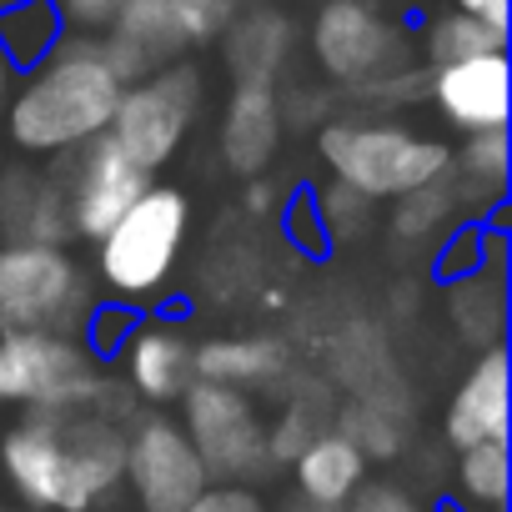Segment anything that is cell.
I'll use <instances>...</instances> for the list:
<instances>
[{
	"label": "cell",
	"mask_w": 512,
	"mask_h": 512,
	"mask_svg": "<svg viewBox=\"0 0 512 512\" xmlns=\"http://www.w3.org/2000/svg\"><path fill=\"white\" fill-rule=\"evenodd\" d=\"M56 11H61V21L76 26V31H106L111 16L121 11V0H56Z\"/></svg>",
	"instance_id": "obj_31"
},
{
	"label": "cell",
	"mask_w": 512,
	"mask_h": 512,
	"mask_svg": "<svg viewBox=\"0 0 512 512\" xmlns=\"http://www.w3.org/2000/svg\"><path fill=\"white\" fill-rule=\"evenodd\" d=\"M176 402H181L176 422L186 427V437H191L196 457L206 462L211 482H256L262 472H272L267 417L246 387L191 377V387Z\"/></svg>",
	"instance_id": "obj_8"
},
{
	"label": "cell",
	"mask_w": 512,
	"mask_h": 512,
	"mask_svg": "<svg viewBox=\"0 0 512 512\" xmlns=\"http://www.w3.org/2000/svg\"><path fill=\"white\" fill-rule=\"evenodd\" d=\"M116 357L126 367L131 397L136 402H151V407L176 402L191 387V377H196V347L171 322H136Z\"/></svg>",
	"instance_id": "obj_14"
},
{
	"label": "cell",
	"mask_w": 512,
	"mask_h": 512,
	"mask_svg": "<svg viewBox=\"0 0 512 512\" xmlns=\"http://www.w3.org/2000/svg\"><path fill=\"white\" fill-rule=\"evenodd\" d=\"M292 487H297V497H307V502H322V507H342L352 492H357V482L367 477V452L347 437V432H337V427H322L292 462Z\"/></svg>",
	"instance_id": "obj_17"
},
{
	"label": "cell",
	"mask_w": 512,
	"mask_h": 512,
	"mask_svg": "<svg viewBox=\"0 0 512 512\" xmlns=\"http://www.w3.org/2000/svg\"><path fill=\"white\" fill-rule=\"evenodd\" d=\"M457 512H507V437L457 447Z\"/></svg>",
	"instance_id": "obj_23"
},
{
	"label": "cell",
	"mask_w": 512,
	"mask_h": 512,
	"mask_svg": "<svg viewBox=\"0 0 512 512\" xmlns=\"http://www.w3.org/2000/svg\"><path fill=\"white\" fill-rule=\"evenodd\" d=\"M191 231V201L176 186H146L96 241V272L106 282V292H116L121 302H146L156 297Z\"/></svg>",
	"instance_id": "obj_5"
},
{
	"label": "cell",
	"mask_w": 512,
	"mask_h": 512,
	"mask_svg": "<svg viewBox=\"0 0 512 512\" xmlns=\"http://www.w3.org/2000/svg\"><path fill=\"white\" fill-rule=\"evenodd\" d=\"M452 11H467V16L487 21L492 31H507V0H452Z\"/></svg>",
	"instance_id": "obj_33"
},
{
	"label": "cell",
	"mask_w": 512,
	"mask_h": 512,
	"mask_svg": "<svg viewBox=\"0 0 512 512\" xmlns=\"http://www.w3.org/2000/svg\"><path fill=\"white\" fill-rule=\"evenodd\" d=\"M216 41L236 86H277L297 51V21L282 6H241Z\"/></svg>",
	"instance_id": "obj_15"
},
{
	"label": "cell",
	"mask_w": 512,
	"mask_h": 512,
	"mask_svg": "<svg viewBox=\"0 0 512 512\" xmlns=\"http://www.w3.org/2000/svg\"><path fill=\"white\" fill-rule=\"evenodd\" d=\"M126 422L96 407H26L0 427V487L26 512H101L121 492Z\"/></svg>",
	"instance_id": "obj_1"
},
{
	"label": "cell",
	"mask_w": 512,
	"mask_h": 512,
	"mask_svg": "<svg viewBox=\"0 0 512 512\" xmlns=\"http://www.w3.org/2000/svg\"><path fill=\"white\" fill-rule=\"evenodd\" d=\"M477 267H482V226L472 221L467 231H457L452 251L442 256V272L447 277H462V272H477Z\"/></svg>",
	"instance_id": "obj_32"
},
{
	"label": "cell",
	"mask_w": 512,
	"mask_h": 512,
	"mask_svg": "<svg viewBox=\"0 0 512 512\" xmlns=\"http://www.w3.org/2000/svg\"><path fill=\"white\" fill-rule=\"evenodd\" d=\"M0 231L11 241H56L61 246L71 236L61 181L36 176V171H6L0 176Z\"/></svg>",
	"instance_id": "obj_18"
},
{
	"label": "cell",
	"mask_w": 512,
	"mask_h": 512,
	"mask_svg": "<svg viewBox=\"0 0 512 512\" xmlns=\"http://www.w3.org/2000/svg\"><path fill=\"white\" fill-rule=\"evenodd\" d=\"M96 292L76 256L56 241H6L0 246V327H41L81 337Z\"/></svg>",
	"instance_id": "obj_6"
},
{
	"label": "cell",
	"mask_w": 512,
	"mask_h": 512,
	"mask_svg": "<svg viewBox=\"0 0 512 512\" xmlns=\"http://www.w3.org/2000/svg\"><path fill=\"white\" fill-rule=\"evenodd\" d=\"M292 367V347L282 337H211L196 347V377L206 382H226V387H267L282 382Z\"/></svg>",
	"instance_id": "obj_19"
},
{
	"label": "cell",
	"mask_w": 512,
	"mask_h": 512,
	"mask_svg": "<svg viewBox=\"0 0 512 512\" xmlns=\"http://www.w3.org/2000/svg\"><path fill=\"white\" fill-rule=\"evenodd\" d=\"M61 196H66V216H71V236L101 241L106 226L151 186V171H141L116 141L111 131L91 136L86 146H76L71 166L56 171Z\"/></svg>",
	"instance_id": "obj_11"
},
{
	"label": "cell",
	"mask_w": 512,
	"mask_h": 512,
	"mask_svg": "<svg viewBox=\"0 0 512 512\" xmlns=\"http://www.w3.org/2000/svg\"><path fill=\"white\" fill-rule=\"evenodd\" d=\"M342 512H437L422 492H412L402 477H362L357 492L342 502Z\"/></svg>",
	"instance_id": "obj_28"
},
{
	"label": "cell",
	"mask_w": 512,
	"mask_h": 512,
	"mask_svg": "<svg viewBox=\"0 0 512 512\" xmlns=\"http://www.w3.org/2000/svg\"><path fill=\"white\" fill-rule=\"evenodd\" d=\"M282 136H287V116H282L277 86H231L221 106V131H216V151L231 176L256 181L277 161Z\"/></svg>",
	"instance_id": "obj_13"
},
{
	"label": "cell",
	"mask_w": 512,
	"mask_h": 512,
	"mask_svg": "<svg viewBox=\"0 0 512 512\" xmlns=\"http://www.w3.org/2000/svg\"><path fill=\"white\" fill-rule=\"evenodd\" d=\"M181 512H272V502L251 482H206Z\"/></svg>",
	"instance_id": "obj_30"
},
{
	"label": "cell",
	"mask_w": 512,
	"mask_h": 512,
	"mask_svg": "<svg viewBox=\"0 0 512 512\" xmlns=\"http://www.w3.org/2000/svg\"><path fill=\"white\" fill-rule=\"evenodd\" d=\"M507 51H487V56H467V61H447L427 71V96L442 111L447 126L457 131H487V126H507Z\"/></svg>",
	"instance_id": "obj_12"
},
{
	"label": "cell",
	"mask_w": 512,
	"mask_h": 512,
	"mask_svg": "<svg viewBox=\"0 0 512 512\" xmlns=\"http://www.w3.org/2000/svg\"><path fill=\"white\" fill-rule=\"evenodd\" d=\"M196 111H201V71L186 61H166L161 71L121 86V101L106 131L141 171L156 176L161 166L176 161Z\"/></svg>",
	"instance_id": "obj_9"
},
{
	"label": "cell",
	"mask_w": 512,
	"mask_h": 512,
	"mask_svg": "<svg viewBox=\"0 0 512 512\" xmlns=\"http://www.w3.org/2000/svg\"><path fill=\"white\" fill-rule=\"evenodd\" d=\"M11 76H16V66L6 61V51H0V101H6V91H11Z\"/></svg>",
	"instance_id": "obj_34"
},
{
	"label": "cell",
	"mask_w": 512,
	"mask_h": 512,
	"mask_svg": "<svg viewBox=\"0 0 512 512\" xmlns=\"http://www.w3.org/2000/svg\"><path fill=\"white\" fill-rule=\"evenodd\" d=\"M457 211H467V201H462V186H457V176H452V166H447L437 181L392 196V231L407 236V241H422V236L442 231Z\"/></svg>",
	"instance_id": "obj_24"
},
{
	"label": "cell",
	"mask_w": 512,
	"mask_h": 512,
	"mask_svg": "<svg viewBox=\"0 0 512 512\" xmlns=\"http://www.w3.org/2000/svg\"><path fill=\"white\" fill-rule=\"evenodd\" d=\"M211 482L206 462L196 457L186 427L166 412H136L126 422V472L121 487L131 492L136 512H181Z\"/></svg>",
	"instance_id": "obj_10"
},
{
	"label": "cell",
	"mask_w": 512,
	"mask_h": 512,
	"mask_svg": "<svg viewBox=\"0 0 512 512\" xmlns=\"http://www.w3.org/2000/svg\"><path fill=\"white\" fill-rule=\"evenodd\" d=\"M447 317H452V332L467 342V347H497L502 342V327H507V287L497 272L477 267V272H462L452 277L447 287Z\"/></svg>",
	"instance_id": "obj_20"
},
{
	"label": "cell",
	"mask_w": 512,
	"mask_h": 512,
	"mask_svg": "<svg viewBox=\"0 0 512 512\" xmlns=\"http://www.w3.org/2000/svg\"><path fill=\"white\" fill-rule=\"evenodd\" d=\"M372 211H377V201L362 196V191H352V186H342V181H332V186L317 196L322 236H337V241H357V236L372 226Z\"/></svg>",
	"instance_id": "obj_27"
},
{
	"label": "cell",
	"mask_w": 512,
	"mask_h": 512,
	"mask_svg": "<svg viewBox=\"0 0 512 512\" xmlns=\"http://www.w3.org/2000/svg\"><path fill=\"white\" fill-rule=\"evenodd\" d=\"M101 357L66 332L0 327V402L6 407H91L101 392Z\"/></svg>",
	"instance_id": "obj_7"
},
{
	"label": "cell",
	"mask_w": 512,
	"mask_h": 512,
	"mask_svg": "<svg viewBox=\"0 0 512 512\" xmlns=\"http://www.w3.org/2000/svg\"><path fill=\"white\" fill-rule=\"evenodd\" d=\"M61 36H66V21L56 11V0H6L0 6V51H6L16 71L41 66Z\"/></svg>",
	"instance_id": "obj_21"
},
{
	"label": "cell",
	"mask_w": 512,
	"mask_h": 512,
	"mask_svg": "<svg viewBox=\"0 0 512 512\" xmlns=\"http://www.w3.org/2000/svg\"><path fill=\"white\" fill-rule=\"evenodd\" d=\"M332 402H327V387H307L297 397H287V407L277 412V422H267V452H272V467L277 462H292L322 427H332Z\"/></svg>",
	"instance_id": "obj_26"
},
{
	"label": "cell",
	"mask_w": 512,
	"mask_h": 512,
	"mask_svg": "<svg viewBox=\"0 0 512 512\" xmlns=\"http://www.w3.org/2000/svg\"><path fill=\"white\" fill-rule=\"evenodd\" d=\"M367 6H432V0H367Z\"/></svg>",
	"instance_id": "obj_36"
},
{
	"label": "cell",
	"mask_w": 512,
	"mask_h": 512,
	"mask_svg": "<svg viewBox=\"0 0 512 512\" xmlns=\"http://www.w3.org/2000/svg\"><path fill=\"white\" fill-rule=\"evenodd\" d=\"M317 156L332 171V181H342L372 201H392L412 186H427L452 166L447 141L422 136L402 121H352V116L322 121Z\"/></svg>",
	"instance_id": "obj_4"
},
{
	"label": "cell",
	"mask_w": 512,
	"mask_h": 512,
	"mask_svg": "<svg viewBox=\"0 0 512 512\" xmlns=\"http://www.w3.org/2000/svg\"><path fill=\"white\" fill-rule=\"evenodd\" d=\"M161 6L176 16V26H181V36L191 46H206V41H216L231 26V16L241 11V0H161Z\"/></svg>",
	"instance_id": "obj_29"
},
{
	"label": "cell",
	"mask_w": 512,
	"mask_h": 512,
	"mask_svg": "<svg viewBox=\"0 0 512 512\" xmlns=\"http://www.w3.org/2000/svg\"><path fill=\"white\" fill-rule=\"evenodd\" d=\"M487 51H507V31H492L487 21L467 16V11H447L437 21H427L417 56L427 66H447V61H467V56H487Z\"/></svg>",
	"instance_id": "obj_25"
},
{
	"label": "cell",
	"mask_w": 512,
	"mask_h": 512,
	"mask_svg": "<svg viewBox=\"0 0 512 512\" xmlns=\"http://www.w3.org/2000/svg\"><path fill=\"white\" fill-rule=\"evenodd\" d=\"M312 61L317 71L377 106L427 96V71H417V41L402 21L367 0H322L312 16Z\"/></svg>",
	"instance_id": "obj_3"
},
{
	"label": "cell",
	"mask_w": 512,
	"mask_h": 512,
	"mask_svg": "<svg viewBox=\"0 0 512 512\" xmlns=\"http://www.w3.org/2000/svg\"><path fill=\"white\" fill-rule=\"evenodd\" d=\"M251 211H267V186H251Z\"/></svg>",
	"instance_id": "obj_35"
},
{
	"label": "cell",
	"mask_w": 512,
	"mask_h": 512,
	"mask_svg": "<svg viewBox=\"0 0 512 512\" xmlns=\"http://www.w3.org/2000/svg\"><path fill=\"white\" fill-rule=\"evenodd\" d=\"M121 101V81L101 61L96 36H61L56 51L31 66L26 86L11 101V141L26 156H61L86 146L111 126V111Z\"/></svg>",
	"instance_id": "obj_2"
},
{
	"label": "cell",
	"mask_w": 512,
	"mask_h": 512,
	"mask_svg": "<svg viewBox=\"0 0 512 512\" xmlns=\"http://www.w3.org/2000/svg\"><path fill=\"white\" fill-rule=\"evenodd\" d=\"M507 171H512V151H507V126H487V131H467L462 151H452V176L462 186V201H502L507 191Z\"/></svg>",
	"instance_id": "obj_22"
},
{
	"label": "cell",
	"mask_w": 512,
	"mask_h": 512,
	"mask_svg": "<svg viewBox=\"0 0 512 512\" xmlns=\"http://www.w3.org/2000/svg\"><path fill=\"white\" fill-rule=\"evenodd\" d=\"M0 6H6V0H0Z\"/></svg>",
	"instance_id": "obj_37"
},
{
	"label": "cell",
	"mask_w": 512,
	"mask_h": 512,
	"mask_svg": "<svg viewBox=\"0 0 512 512\" xmlns=\"http://www.w3.org/2000/svg\"><path fill=\"white\" fill-rule=\"evenodd\" d=\"M442 437L452 447H472L487 437H507V347H482L477 362L462 372L447 417H442Z\"/></svg>",
	"instance_id": "obj_16"
}]
</instances>
